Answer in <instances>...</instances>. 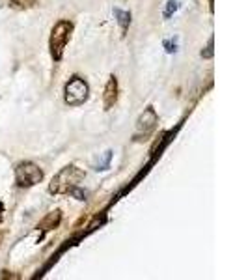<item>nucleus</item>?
<instances>
[{
    "label": "nucleus",
    "mask_w": 248,
    "mask_h": 280,
    "mask_svg": "<svg viewBox=\"0 0 248 280\" xmlns=\"http://www.w3.org/2000/svg\"><path fill=\"white\" fill-rule=\"evenodd\" d=\"M86 178V172L77 168V166H65L62 170L56 174L53 181H51V185H49V191L53 193V195H69V191L73 187H78V183Z\"/></svg>",
    "instance_id": "f257e3e1"
},
{
    "label": "nucleus",
    "mask_w": 248,
    "mask_h": 280,
    "mask_svg": "<svg viewBox=\"0 0 248 280\" xmlns=\"http://www.w3.org/2000/svg\"><path fill=\"white\" fill-rule=\"evenodd\" d=\"M71 32H73V24L69 21H60L55 24V28L51 32V55L56 62H60L63 56V49L67 45V41L71 38Z\"/></svg>",
    "instance_id": "f03ea898"
},
{
    "label": "nucleus",
    "mask_w": 248,
    "mask_h": 280,
    "mask_svg": "<svg viewBox=\"0 0 248 280\" xmlns=\"http://www.w3.org/2000/svg\"><path fill=\"white\" fill-rule=\"evenodd\" d=\"M43 179V172L36 163H30V161H24V163H19L15 168V181L19 187H32L39 183Z\"/></svg>",
    "instance_id": "7ed1b4c3"
},
{
    "label": "nucleus",
    "mask_w": 248,
    "mask_h": 280,
    "mask_svg": "<svg viewBox=\"0 0 248 280\" xmlns=\"http://www.w3.org/2000/svg\"><path fill=\"white\" fill-rule=\"evenodd\" d=\"M88 84L84 78L80 77H71L69 82L65 84V103L71 107H78L88 99Z\"/></svg>",
    "instance_id": "20e7f679"
},
{
    "label": "nucleus",
    "mask_w": 248,
    "mask_h": 280,
    "mask_svg": "<svg viewBox=\"0 0 248 280\" xmlns=\"http://www.w3.org/2000/svg\"><path fill=\"white\" fill-rule=\"evenodd\" d=\"M157 122H159V118H157V112L153 107H147L142 114H140L138 122H136V133H134V140H146L153 129L157 127Z\"/></svg>",
    "instance_id": "39448f33"
},
{
    "label": "nucleus",
    "mask_w": 248,
    "mask_h": 280,
    "mask_svg": "<svg viewBox=\"0 0 248 280\" xmlns=\"http://www.w3.org/2000/svg\"><path fill=\"white\" fill-rule=\"evenodd\" d=\"M118 101V80L116 77H110L105 86V110H110Z\"/></svg>",
    "instance_id": "423d86ee"
},
{
    "label": "nucleus",
    "mask_w": 248,
    "mask_h": 280,
    "mask_svg": "<svg viewBox=\"0 0 248 280\" xmlns=\"http://www.w3.org/2000/svg\"><path fill=\"white\" fill-rule=\"evenodd\" d=\"M60 218H62V213L56 210L53 213H49L38 224V228H41V232H49V230H53V228H56V226L60 224Z\"/></svg>",
    "instance_id": "0eeeda50"
},
{
    "label": "nucleus",
    "mask_w": 248,
    "mask_h": 280,
    "mask_svg": "<svg viewBox=\"0 0 248 280\" xmlns=\"http://www.w3.org/2000/svg\"><path fill=\"white\" fill-rule=\"evenodd\" d=\"M114 17L118 19V23H120V26H122V32H127V28H129V24H131V13L129 11H124V9L120 8H114Z\"/></svg>",
    "instance_id": "6e6552de"
},
{
    "label": "nucleus",
    "mask_w": 248,
    "mask_h": 280,
    "mask_svg": "<svg viewBox=\"0 0 248 280\" xmlns=\"http://www.w3.org/2000/svg\"><path fill=\"white\" fill-rule=\"evenodd\" d=\"M9 6L13 9H30L38 6V0H9Z\"/></svg>",
    "instance_id": "1a4fd4ad"
},
{
    "label": "nucleus",
    "mask_w": 248,
    "mask_h": 280,
    "mask_svg": "<svg viewBox=\"0 0 248 280\" xmlns=\"http://www.w3.org/2000/svg\"><path fill=\"white\" fill-rule=\"evenodd\" d=\"M179 9V2H176V0H170L168 4H166V9H164V19H168V17H172L176 11Z\"/></svg>",
    "instance_id": "9d476101"
},
{
    "label": "nucleus",
    "mask_w": 248,
    "mask_h": 280,
    "mask_svg": "<svg viewBox=\"0 0 248 280\" xmlns=\"http://www.w3.org/2000/svg\"><path fill=\"white\" fill-rule=\"evenodd\" d=\"M110 159H112V151H105V157L97 163V168H95V170H107L110 164Z\"/></svg>",
    "instance_id": "9b49d317"
},
{
    "label": "nucleus",
    "mask_w": 248,
    "mask_h": 280,
    "mask_svg": "<svg viewBox=\"0 0 248 280\" xmlns=\"http://www.w3.org/2000/svg\"><path fill=\"white\" fill-rule=\"evenodd\" d=\"M164 49H166V53H176V51H178V43H176V41H172V39H166V41H164Z\"/></svg>",
    "instance_id": "f8f14e48"
},
{
    "label": "nucleus",
    "mask_w": 248,
    "mask_h": 280,
    "mask_svg": "<svg viewBox=\"0 0 248 280\" xmlns=\"http://www.w3.org/2000/svg\"><path fill=\"white\" fill-rule=\"evenodd\" d=\"M213 47H215V41H213V38L209 39V45H207V49L205 51H202V56L203 58H211L213 56Z\"/></svg>",
    "instance_id": "ddd939ff"
},
{
    "label": "nucleus",
    "mask_w": 248,
    "mask_h": 280,
    "mask_svg": "<svg viewBox=\"0 0 248 280\" xmlns=\"http://www.w3.org/2000/svg\"><path fill=\"white\" fill-rule=\"evenodd\" d=\"M0 239H2V233H0Z\"/></svg>",
    "instance_id": "4468645a"
},
{
    "label": "nucleus",
    "mask_w": 248,
    "mask_h": 280,
    "mask_svg": "<svg viewBox=\"0 0 248 280\" xmlns=\"http://www.w3.org/2000/svg\"><path fill=\"white\" fill-rule=\"evenodd\" d=\"M209 2H211V4H213V0H209Z\"/></svg>",
    "instance_id": "2eb2a0df"
}]
</instances>
